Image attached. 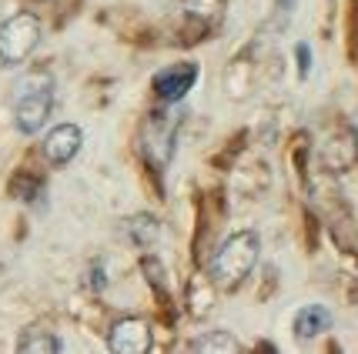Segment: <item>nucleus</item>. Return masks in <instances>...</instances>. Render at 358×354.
I'll return each instance as SVG.
<instances>
[{
	"instance_id": "1a4fd4ad",
	"label": "nucleus",
	"mask_w": 358,
	"mask_h": 354,
	"mask_svg": "<svg viewBox=\"0 0 358 354\" xmlns=\"http://www.w3.org/2000/svg\"><path fill=\"white\" fill-rule=\"evenodd\" d=\"M185 17L187 24H194L198 31H211L218 27L224 17V0H185Z\"/></svg>"
},
{
	"instance_id": "f03ea898",
	"label": "nucleus",
	"mask_w": 358,
	"mask_h": 354,
	"mask_svg": "<svg viewBox=\"0 0 358 354\" xmlns=\"http://www.w3.org/2000/svg\"><path fill=\"white\" fill-rule=\"evenodd\" d=\"M262 258V241L255 231H234L224 244L215 251L211 258V284L221 288V291H234L245 284V277L255 271V264Z\"/></svg>"
},
{
	"instance_id": "ddd939ff",
	"label": "nucleus",
	"mask_w": 358,
	"mask_h": 354,
	"mask_svg": "<svg viewBox=\"0 0 358 354\" xmlns=\"http://www.w3.org/2000/svg\"><path fill=\"white\" fill-rule=\"evenodd\" d=\"M295 61H298V78H308V71H312V50H308V44L295 47Z\"/></svg>"
},
{
	"instance_id": "4468645a",
	"label": "nucleus",
	"mask_w": 358,
	"mask_h": 354,
	"mask_svg": "<svg viewBox=\"0 0 358 354\" xmlns=\"http://www.w3.org/2000/svg\"><path fill=\"white\" fill-rule=\"evenodd\" d=\"M91 288L94 291H101V288H104V267H101V264H94L91 267Z\"/></svg>"
},
{
	"instance_id": "9d476101",
	"label": "nucleus",
	"mask_w": 358,
	"mask_h": 354,
	"mask_svg": "<svg viewBox=\"0 0 358 354\" xmlns=\"http://www.w3.org/2000/svg\"><path fill=\"white\" fill-rule=\"evenodd\" d=\"M64 344L61 338L54 334V331H47V327H27L20 341H17V351L20 354H57Z\"/></svg>"
},
{
	"instance_id": "f257e3e1",
	"label": "nucleus",
	"mask_w": 358,
	"mask_h": 354,
	"mask_svg": "<svg viewBox=\"0 0 358 354\" xmlns=\"http://www.w3.org/2000/svg\"><path fill=\"white\" fill-rule=\"evenodd\" d=\"M54 101H57V84L54 74L37 67L31 74L17 80L14 87V124L20 134H37L47 124V117L54 114Z\"/></svg>"
},
{
	"instance_id": "7ed1b4c3",
	"label": "nucleus",
	"mask_w": 358,
	"mask_h": 354,
	"mask_svg": "<svg viewBox=\"0 0 358 354\" xmlns=\"http://www.w3.org/2000/svg\"><path fill=\"white\" fill-rule=\"evenodd\" d=\"M41 44V20L31 10L7 17L0 24V67H20Z\"/></svg>"
},
{
	"instance_id": "0eeeda50",
	"label": "nucleus",
	"mask_w": 358,
	"mask_h": 354,
	"mask_svg": "<svg viewBox=\"0 0 358 354\" xmlns=\"http://www.w3.org/2000/svg\"><path fill=\"white\" fill-rule=\"evenodd\" d=\"M80 144H84V134H80L78 124H57L44 138V157L54 168H64V164H71L78 157Z\"/></svg>"
},
{
	"instance_id": "6e6552de",
	"label": "nucleus",
	"mask_w": 358,
	"mask_h": 354,
	"mask_svg": "<svg viewBox=\"0 0 358 354\" xmlns=\"http://www.w3.org/2000/svg\"><path fill=\"white\" fill-rule=\"evenodd\" d=\"M328 327H331V311L325 304H305L295 314V334L301 341L318 338V334H325Z\"/></svg>"
},
{
	"instance_id": "f8f14e48",
	"label": "nucleus",
	"mask_w": 358,
	"mask_h": 354,
	"mask_svg": "<svg viewBox=\"0 0 358 354\" xmlns=\"http://www.w3.org/2000/svg\"><path fill=\"white\" fill-rule=\"evenodd\" d=\"M127 234L138 247H151L157 241V234H161V224H157L155 214H134L127 221Z\"/></svg>"
},
{
	"instance_id": "39448f33",
	"label": "nucleus",
	"mask_w": 358,
	"mask_h": 354,
	"mask_svg": "<svg viewBox=\"0 0 358 354\" xmlns=\"http://www.w3.org/2000/svg\"><path fill=\"white\" fill-rule=\"evenodd\" d=\"M151 324L141 318H117L108 331V348L114 354H148L151 351Z\"/></svg>"
},
{
	"instance_id": "2eb2a0df",
	"label": "nucleus",
	"mask_w": 358,
	"mask_h": 354,
	"mask_svg": "<svg viewBox=\"0 0 358 354\" xmlns=\"http://www.w3.org/2000/svg\"><path fill=\"white\" fill-rule=\"evenodd\" d=\"M275 3H278V14L285 17V20H288V17H292V10L298 7V0H275Z\"/></svg>"
},
{
	"instance_id": "9b49d317",
	"label": "nucleus",
	"mask_w": 358,
	"mask_h": 354,
	"mask_svg": "<svg viewBox=\"0 0 358 354\" xmlns=\"http://www.w3.org/2000/svg\"><path fill=\"white\" fill-rule=\"evenodd\" d=\"M191 351L198 354H241L245 351V344L228 334V331H211V334H201V338L191 341Z\"/></svg>"
},
{
	"instance_id": "423d86ee",
	"label": "nucleus",
	"mask_w": 358,
	"mask_h": 354,
	"mask_svg": "<svg viewBox=\"0 0 358 354\" xmlns=\"http://www.w3.org/2000/svg\"><path fill=\"white\" fill-rule=\"evenodd\" d=\"M198 64H171V67H164V71H157L155 74V94L157 101H164V104H178V101H185L187 91L198 84Z\"/></svg>"
},
{
	"instance_id": "20e7f679",
	"label": "nucleus",
	"mask_w": 358,
	"mask_h": 354,
	"mask_svg": "<svg viewBox=\"0 0 358 354\" xmlns=\"http://www.w3.org/2000/svg\"><path fill=\"white\" fill-rule=\"evenodd\" d=\"M181 110H174V114H151V121L144 124V134H141V151L144 157L155 164V168H164L168 161H171V151H174V134H178V127H181Z\"/></svg>"
}]
</instances>
